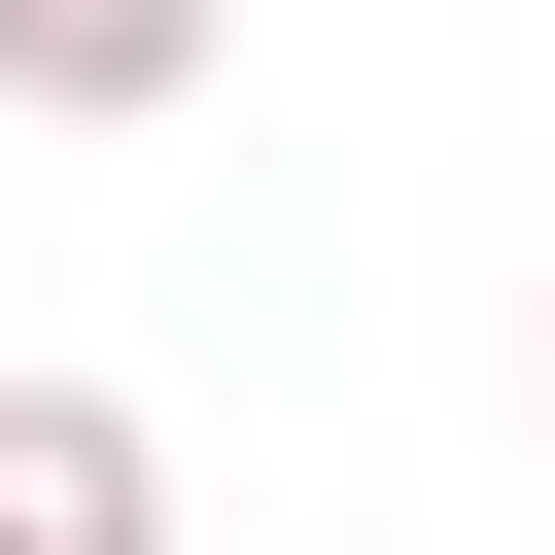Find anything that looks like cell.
I'll use <instances>...</instances> for the list:
<instances>
[{
	"label": "cell",
	"instance_id": "obj_1",
	"mask_svg": "<svg viewBox=\"0 0 555 555\" xmlns=\"http://www.w3.org/2000/svg\"><path fill=\"white\" fill-rule=\"evenodd\" d=\"M0 555H173V451H139V382H0Z\"/></svg>",
	"mask_w": 555,
	"mask_h": 555
},
{
	"label": "cell",
	"instance_id": "obj_2",
	"mask_svg": "<svg viewBox=\"0 0 555 555\" xmlns=\"http://www.w3.org/2000/svg\"><path fill=\"white\" fill-rule=\"evenodd\" d=\"M208 35H243V0H0V104H69V139H173V104H208Z\"/></svg>",
	"mask_w": 555,
	"mask_h": 555
},
{
	"label": "cell",
	"instance_id": "obj_3",
	"mask_svg": "<svg viewBox=\"0 0 555 555\" xmlns=\"http://www.w3.org/2000/svg\"><path fill=\"white\" fill-rule=\"evenodd\" d=\"M520 382H555V347H520Z\"/></svg>",
	"mask_w": 555,
	"mask_h": 555
}]
</instances>
